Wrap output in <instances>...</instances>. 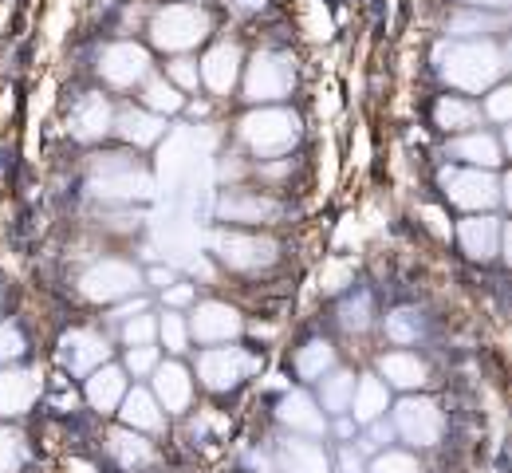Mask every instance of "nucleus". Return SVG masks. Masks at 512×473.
<instances>
[{"mask_svg": "<svg viewBox=\"0 0 512 473\" xmlns=\"http://www.w3.org/2000/svg\"><path fill=\"white\" fill-rule=\"evenodd\" d=\"M241 138L245 146L260 154V158H276V154H288L300 138V119L288 115V111H276V107H260L253 111L245 123H241Z\"/></svg>", "mask_w": 512, "mask_h": 473, "instance_id": "f257e3e1", "label": "nucleus"}, {"mask_svg": "<svg viewBox=\"0 0 512 473\" xmlns=\"http://www.w3.org/2000/svg\"><path fill=\"white\" fill-rule=\"evenodd\" d=\"M446 434V414L434 399H414L406 395L402 403L394 406V438L410 442L414 450H430L438 446Z\"/></svg>", "mask_w": 512, "mask_h": 473, "instance_id": "f03ea898", "label": "nucleus"}, {"mask_svg": "<svg viewBox=\"0 0 512 473\" xmlns=\"http://www.w3.org/2000/svg\"><path fill=\"white\" fill-rule=\"evenodd\" d=\"M256 371H260V359L249 355L245 347H205V351L197 355V375H201V383H205L209 391H217V395L241 387Z\"/></svg>", "mask_w": 512, "mask_h": 473, "instance_id": "7ed1b4c3", "label": "nucleus"}, {"mask_svg": "<svg viewBox=\"0 0 512 473\" xmlns=\"http://www.w3.org/2000/svg\"><path fill=\"white\" fill-rule=\"evenodd\" d=\"M442 71H446L449 79L457 83V87H469V91H477V87H485V83H493L501 71H505V52H493V48H485V44H453L442 52Z\"/></svg>", "mask_w": 512, "mask_h": 473, "instance_id": "20e7f679", "label": "nucleus"}, {"mask_svg": "<svg viewBox=\"0 0 512 473\" xmlns=\"http://www.w3.org/2000/svg\"><path fill=\"white\" fill-rule=\"evenodd\" d=\"M217 257L237 272H256L268 269L276 261V245L268 237H256V233H217L213 241Z\"/></svg>", "mask_w": 512, "mask_h": 473, "instance_id": "39448f33", "label": "nucleus"}, {"mask_svg": "<svg viewBox=\"0 0 512 473\" xmlns=\"http://www.w3.org/2000/svg\"><path fill=\"white\" fill-rule=\"evenodd\" d=\"M331 462L323 454V446L316 438H304V434H288L272 446V458H268V473H327Z\"/></svg>", "mask_w": 512, "mask_h": 473, "instance_id": "423d86ee", "label": "nucleus"}, {"mask_svg": "<svg viewBox=\"0 0 512 473\" xmlns=\"http://www.w3.org/2000/svg\"><path fill=\"white\" fill-rule=\"evenodd\" d=\"M292 79H296V64L288 56H272L268 52V56H256L253 60L245 91H249L253 103H272V99H284L288 95Z\"/></svg>", "mask_w": 512, "mask_h": 473, "instance_id": "0eeeda50", "label": "nucleus"}, {"mask_svg": "<svg viewBox=\"0 0 512 473\" xmlns=\"http://www.w3.org/2000/svg\"><path fill=\"white\" fill-rule=\"evenodd\" d=\"M186 324H190V339L205 343V347H217V343H229L233 336H241V316H237V308H229V304H221V300L197 304Z\"/></svg>", "mask_w": 512, "mask_h": 473, "instance_id": "6e6552de", "label": "nucleus"}, {"mask_svg": "<svg viewBox=\"0 0 512 473\" xmlns=\"http://www.w3.org/2000/svg\"><path fill=\"white\" fill-rule=\"evenodd\" d=\"M138 284H142V272L123 265V261H103V265H95V269L83 276V292L91 300H103V304L123 300Z\"/></svg>", "mask_w": 512, "mask_h": 473, "instance_id": "1a4fd4ad", "label": "nucleus"}, {"mask_svg": "<svg viewBox=\"0 0 512 473\" xmlns=\"http://www.w3.org/2000/svg\"><path fill=\"white\" fill-rule=\"evenodd\" d=\"M154 399L166 414H186L193 403V375L186 363L170 359V363H158L154 371Z\"/></svg>", "mask_w": 512, "mask_h": 473, "instance_id": "9d476101", "label": "nucleus"}, {"mask_svg": "<svg viewBox=\"0 0 512 473\" xmlns=\"http://www.w3.org/2000/svg\"><path fill=\"white\" fill-rule=\"evenodd\" d=\"M446 194H449V202L465 205V209H493V205L501 202L497 178H489V174H481V170H449Z\"/></svg>", "mask_w": 512, "mask_h": 473, "instance_id": "9b49d317", "label": "nucleus"}, {"mask_svg": "<svg viewBox=\"0 0 512 473\" xmlns=\"http://www.w3.org/2000/svg\"><path fill=\"white\" fill-rule=\"evenodd\" d=\"M205 28H209L205 16L186 12V8H170L154 24V44L166 48V52H182V48H193L197 40H205Z\"/></svg>", "mask_w": 512, "mask_h": 473, "instance_id": "f8f14e48", "label": "nucleus"}, {"mask_svg": "<svg viewBox=\"0 0 512 473\" xmlns=\"http://www.w3.org/2000/svg\"><path fill=\"white\" fill-rule=\"evenodd\" d=\"M280 213H284V205L268 194H256V190H229L221 198V217L233 225H268Z\"/></svg>", "mask_w": 512, "mask_h": 473, "instance_id": "ddd939ff", "label": "nucleus"}, {"mask_svg": "<svg viewBox=\"0 0 512 473\" xmlns=\"http://www.w3.org/2000/svg\"><path fill=\"white\" fill-rule=\"evenodd\" d=\"M107 339L87 332V328H75L60 339V363H64L71 375H91L99 363H107Z\"/></svg>", "mask_w": 512, "mask_h": 473, "instance_id": "4468645a", "label": "nucleus"}, {"mask_svg": "<svg viewBox=\"0 0 512 473\" xmlns=\"http://www.w3.org/2000/svg\"><path fill=\"white\" fill-rule=\"evenodd\" d=\"M276 418H280L292 434H304V438H320L323 430H327V414H323L320 403H316L308 391H288V395L280 399Z\"/></svg>", "mask_w": 512, "mask_h": 473, "instance_id": "2eb2a0df", "label": "nucleus"}, {"mask_svg": "<svg viewBox=\"0 0 512 473\" xmlns=\"http://www.w3.org/2000/svg\"><path fill=\"white\" fill-rule=\"evenodd\" d=\"M83 395H87V403L95 406L99 414L119 410L123 395H127V371H123V367H115V363H99V367L91 371V379H87Z\"/></svg>", "mask_w": 512, "mask_h": 473, "instance_id": "dca6fc26", "label": "nucleus"}, {"mask_svg": "<svg viewBox=\"0 0 512 473\" xmlns=\"http://www.w3.org/2000/svg\"><path fill=\"white\" fill-rule=\"evenodd\" d=\"M150 68V60H146V52L142 48H134V44H115V48H107L103 52V79L111 83V87H130V83H138L142 75Z\"/></svg>", "mask_w": 512, "mask_h": 473, "instance_id": "f3484780", "label": "nucleus"}, {"mask_svg": "<svg viewBox=\"0 0 512 473\" xmlns=\"http://www.w3.org/2000/svg\"><path fill=\"white\" fill-rule=\"evenodd\" d=\"M481 103L469 99V95H442L434 103V127H442L449 135H465V131H477L481 127Z\"/></svg>", "mask_w": 512, "mask_h": 473, "instance_id": "a211bd4d", "label": "nucleus"}, {"mask_svg": "<svg viewBox=\"0 0 512 473\" xmlns=\"http://www.w3.org/2000/svg\"><path fill=\"white\" fill-rule=\"evenodd\" d=\"M107 454L119 462V470H127V473L146 470V466L158 458V454H154V446H150V438H142V434H138V430H130V426L107 434Z\"/></svg>", "mask_w": 512, "mask_h": 473, "instance_id": "6ab92c4d", "label": "nucleus"}, {"mask_svg": "<svg viewBox=\"0 0 512 473\" xmlns=\"http://www.w3.org/2000/svg\"><path fill=\"white\" fill-rule=\"evenodd\" d=\"M379 375H383L386 387H398V391H418L430 379L426 363L414 351H386L379 359Z\"/></svg>", "mask_w": 512, "mask_h": 473, "instance_id": "aec40b11", "label": "nucleus"}, {"mask_svg": "<svg viewBox=\"0 0 512 473\" xmlns=\"http://www.w3.org/2000/svg\"><path fill=\"white\" fill-rule=\"evenodd\" d=\"M123 422H127L130 430H138V434H158V430H166V410L158 406V399L150 395V391H142V387H134L123 395Z\"/></svg>", "mask_w": 512, "mask_h": 473, "instance_id": "412c9836", "label": "nucleus"}, {"mask_svg": "<svg viewBox=\"0 0 512 473\" xmlns=\"http://www.w3.org/2000/svg\"><path fill=\"white\" fill-rule=\"evenodd\" d=\"M449 154H453L457 162H469V166H485V170H493V166H501V162H505L501 138L489 135V131H465V135H461L457 142H453V146H449Z\"/></svg>", "mask_w": 512, "mask_h": 473, "instance_id": "4be33fe9", "label": "nucleus"}, {"mask_svg": "<svg viewBox=\"0 0 512 473\" xmlns=\"http://www.w3.org/2000/svg\"><path fill=\"white\" fill-rule=\"evenodd\" d=\"M501 221L497 217H465L461 221V245L469 257L477 261H493L497 249H501Z\"/></svg>", "mask_w": 512, "mask_h": 473, "instance_id": "5701e85b", "label": "nucleus"}, {"mask_svg": "<svg viewBox=\"0 0 512 473\" xmlns=\"http://www.w3.org/2000/svg\"><path fill=\"white\" fill-rule=\"evenodd\" d=\"M40 391V379L32 371H0V418L24 414Z\"/></svg>", "mask_w": 512, "mask_h": 473, "instance_id": "b1692460", "label": "nucleus"}, {"mask_svg": "<svg viewBox=\"0 0 512 473\" xmlns=\"http://www.w3.org/2000/svg\"><path fill=\"white\" fill-rule=\"evenodd\" d=\"M107 127H111V107H107V99H103V95H79L75 107H71V131H75V138L91 142V138L107 135Z\"/></svg>", "mask_w": 512, "mask_h": 473, "instance_id": "393cba45", "label": "nucleus"}, {"mask_svg": "<svg viewBox=\"0 0 512 473\" xmlns=\"http://www.w3.org/2000/svg\"><path fill=\"white\" fill-rule=\"evenodd\" d=\"M237 64H241V52L229 48V44H221V48H213V52L205 56V64H201V71H197V79H201L209 91L225 95V91L233 87V79H237Z\"/></svg>", "mask_w": 512, "mask_h": 473, "instance_id": "a878e982", "label": "nucleus"}, {"mask_svg": "<svg viewBox=\"0 0 512 473\" xmlns=\"http://www.w3.org/2000/svg\"><path fill=\"white\" fill-rule=\"evenodd\" d=\"M386 406H390V391L379 375H363L355 383V395H351V410H355V422H371V418H383Z\"/></svg>", "mask_w": 512, "mask_h": 473, "instance_id": "bb28decb", "label": "nucleus"}, {"mask_svg": "<svg viewBox=\"0 0 512 473\" xmlns=\"http://www.w3.org/2000/svg\"><path fill=\"white\" fill-rule=\"evenodd\" d=\"M320 383V410L323 414H351V395H355V375L351 371H327Z\"/></svg>", "mask_w": 512, "mask_h": 473, "instance_id": "cd10ccee", "label": "nucleus"}, {"mask_svg": "<svg viewBox=\"0 0 512 473\" xmlns=\"http://www.w3.org/2000/svg\"><path fill=\"white\" fill-rule=\"evenodd\" d=\"M292 367H296V375H300L304 383H316V379H323V375L335 367V347H331L327 339H312V343H304V347L296 351Z\"/></svg>", "mask_w": 512, "mask_h": 473, "instance_id": "c85d7f7f", "label": "nucleus"}, {"mask_svg": "<svg viewBox=\"0 0 512 473\" xmlns=\"http://www.w3.org/2000/svg\"><path fill=\"white\" fill-rule=\"evenodd\" d=\"M115 127H119V135L127 138V142H134V146H150V142H158V135L166 131V123L158 119V115H150V111H134V107H127L119 119H115Z\"/></svg>", "mask_w": 512, "mask_h": 473, "instance_id": "c756f323", "label": "nucleus"}, {"mask_svg": "<svg viewBox=\"0 0 512 473\" xmlns=\"http://www.w3.org/2000/svg\"><path fill=\"white\" fill-rule=\"evenodd\" d=\"M142 103H146L150 111H162V115H174V111H182V107H186L182 91H178L170 79H150V83H146Z\"/></svg>", "mask_w": 512, "mask_h": 473, "instance_id": "7c9ffc66", "label": "nucleus"}, {"mask_svg": "<svg viewBox=\"0 0 512 473\" xmlns=\"http://www.w3.org/2000/svg\"><path fill=\"white\" fill-rule=\"evenodd\" d=\"M363 473H426V470H422V462H418L414 454H406V450H398V446H386V450H379V454L367 462Z\"/></svg>", "mask_w": 512, "mask_h": 473, "instance_id": "2f4dec72", "label": "nucleus"}, {"mask_svg": "<svg viewBox=\"0 0 512 473\" xmlns=\"http://www.w3.org/2000/svg\"><path fill=\"white\" fill-rule=\"evenodd\" d=\"M158 336H162V343H166L170 355L190 351V324H186L178 312H166V316L158 320Z\"/></svg>", "mask_w": 512, "mask_h": 473, "instance_id": "473e14b6", "label": "nucleus"}, {"mask_svg": "<svg viewBox=\"0 0 512 473\" xmlns=\"http://www.w3.org/2000/svg\"><path fill=\"white\" fill-rule=\"evenodd\" d=\"M339 324L347 328V332H363L367 324H371V296L367 292H351L347 300H343V308H339Z\"/></svg>", "mask_w": 512, "mask_h": 473, "instance_id": "72a5a7b5", "label": "nucleus"}, {"mask_svg": "<svg viewBox=\"0 0 512 473\" xmlns=\"http://www.w3.org/2000/svg\"><path fill=\"white\" fill-rule=\"evenodd\" d=\"M422 336V320H418V312H410V308H402V312H394V316H386V339H394V343H418Z\"/></svg>", "mask_w": 512, "mask_h": 473, "instance_id": "f704fd0d", "label": "nucleus"}, {"mask_svg": "<svg viewBox=\"0 0 512 473\" xmlns=\"http://www.w3.org/2000/svg\"><path fill=\"white\" fill-rule=\"evenodd\" d=\"M28 351V339L20 332V324H0V363H16L24 359Z\"/></svg>", "mask_w": 512, "mask_h": 473, "instance_id": "c9c22d12", "label": "nucleus"}, {"mask_svg": "<svg viewBox=\"0 0 512 473\" xmlns=\"http://www.w3.org/2000/svg\"><path fill=\"white\" fill-rule=\"evenodd\" d=\"M158 367V351H154V343H134L127 347V371L134 379H142V375H150Z\"/></svg>", "mask_w": 512, "mask_h": 473, "instance_id": "e433bc0d", "label": "nucleus"}, {"mask_svg": "<svg viewBox=\"0 0 512 473\" xmlns=\"http://www.w3.org/2000/svg\"><path fill=\"white\" fill-rule=\"evenodd\" d=\"M20 462H24V446H20V438H16L8 426H0V473H16L20 470Z\"/></svg>", "mask_w": 512, "mask_h": 473, "instance_id": "4c0bfd02", "label": "nucleus"}, {"mask_svg": "<svg viewBox=\"0 0 512 473\" xmlns=\"http://www.w3.org/2000/svg\"><path fill=\"white\" fill-rule=\"evenodd\" d=\"M154 336H158V320H154L150 312H142V316L127 320V328H123L127 347H134V343H154Z\"/></svg>", "mask_w": 512, "mask_h": 473, "instance_id": "58836bf2", "label": "nucleus"}, {"mask_svg": "<svg viewBox=\"0 0 512 473\" xmlns=\"http://www.w3.org/2000/svg\"><path fill=\"white\" fill-rule=\"evenodd\" d=\"M509 111H512L509 87H497V91L485 99V107H481V115H485V119H493V123H509Z\"/></svg>", "mask_w": 512, "mask_h": 473, "instance_id": "ea45409f", "label": "nucleus"}, {"mask_svg": "<svg viewBox=\"0 0 512 473\" xmlns=\"http://www.w3.org/2000/svg\"><path fill=\"white\" fill-rule=\"evenodd\" d=\"M170 83H174L178 91H193V87H197V68H193L190 60H174V64H170Z\"/></svg>", "mask_w": 512, "mask_h": 473, "instance_id": "a19ab883", "label": "nucleus"}, {"mask_svg": "<svg viewBox=\"0 0 512 473\" xmlns=\"http://www.w3.org/2000/svg\"><path fill=\"white\" fill-rule=\"evenodd\" d=\"M363 470H367V454L359 446L343 442V450H339V473H363Z\"/></svg>", "mask_w": 512, "mask_h": 473, "instance_id": "79ce46f5", "label": "nucleus"}, {"mask_svg": "<svg viewBox=\"0 0 512 473\" xmlns=\"http://www.w3.org/2000/svg\"><path fill=\"white\" fill-rule=\"evenodd\" d=\"M186 300H193V288H170L166 292V304H186Z\"/></svg>", "mask_w": 512, "mask_h": 473, "instance_id": "37998d69", "label": "nucleus"}, {"mask_svg": "<svg viewBox=\"0 0 512 473\" xmlns=\"http://www.w3.org/2000/svg\"><path fill=\"white\" fill-rule=\"evenodd\" d=\"M150 280H154V288H170V284H174V272H170V269H154V272H150Z\"/></svg>", "mask_w": 512, "mask_h": 473, "instance_id": "c03bdc74", "label": "nucleus"}, {"mask_svg": "<svg viewBox=\"0 0 512 473\" xmlns=\"http://www.w3.org/2000/svg\"><path fill=\"white\" fill-rule=\"evenodd\" d=\"M67 470H71V473H95V470H91V466H83V462H75V458L67 462Z\"/></svg>", "mask_w": 512, "mask_h": 473, "instance_id": "a18cd8bd", "label": "nucleus"}]
</instances>
